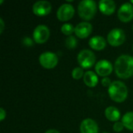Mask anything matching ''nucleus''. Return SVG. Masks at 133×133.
I'll list each match as a JSON object with an SVG mask.
<instances>
[{
	"mask_svg": "<svg viewBox=\"0 0 133 133\" xmlns=\"http://www.w3.org/2000/svg\"><path fill=\"white\" fill-rule=\"evenodd\" d=\"M78 12L79 16L85 20H90L97 12V4L92 0H83L79 3Z\"/></svg>",
	"mask_w": 133,
	"mask_h": 133,
	"instance_id": "7ed1b4c3",
	"label": "nucleus"
},
{
	"mask_svg": "<svg viewBox=\"0 0 133 133\" xmlns=\"http://www.w3.org/2000/svg\"><path fill=\"white\" fill-rule=\"evenodd\" d=\"M0 121L2 122V121H3L4 119H5V116H6V113H5V110L3 109V108H0Z\"/></svg>",
	"mask_w": 133,
	"mask_h": 133,
	"instance_id": "393cba45",
	"label": "nucleus"
},
{
	"mask_svg": "<svg viewBox=\"0 0 133 133\" xmlns=\"http://www.w3.org/2000/svg\"><path fill=\"white\" fill-rule=\"evenodd\" d=\"M83 81L89 87H94L98 83V77L93 71H87L84 73Z\"/></svg>",
	"mask_w": 133,
	"mask_h": 133,
	"instance_id": "dca6fc26",
	"label": "nucleus"
},
{
	"mask_svg": "<svg viewBox=\"0 0 133 133\" xmlns=\"http://www.w3.org/2000/svg\"><path fill=\"white\" fill-rule=\"evenodd\" d=\"M132 28H133V26H132Z\"/></svg>",
	"mask_w": 133,
	"mask_h": 133,
	"instance_id": "c756f323",
	"label": "nucleus"
},
{
	"mask_svg": "<svg viewBox=\"0 0 133 133\" xmlns=\"http://www.w3.org/2000/svg\"><path fill=\"white\" fill-rule=\"evenodd\" d=\"M110 97L117 103L125 101L128 97V89L125 84L121 81H114L108 88Z\"/></svg>",
	"mask_w": 133,
	"mask_h": 133,
	"instance_id": "f03ea898",
	"label": "nucleus"
},
{
	"mask_svg": "<svg viewBox=\"0 0 133 133\" xmlns=\"http://www.w3.org/2000/svg\"><path fill=\"white\" fill-rule=\"evenodd\" d=\"M116 75L121 79H128L133 76V57L128 55L119 56L115 63Z\"/></svg>",
	"mask_w": 133,
	"mask_h": 133,
	"instance_id": "f257e3e1",
	"label": "nucleus"
},
{
	"mask_svg": "<svg viewBox=\"0 0 133 133\" xmlns=\"http://www.w3.org/2000/svg\"><path fill=\"white\" fill-rule=\"evenodd\" d=\"M23 44L26 46H31V45H33V41L30 37H26L23 40Z\"/></svg>",
	"mask_w": 133,
	"mask_h": 133,
	"instance_id": "b1692460",
	"label": "nucleus"
},
{
	"mask_svg": "<svg viewBox=\"0 0 133 133\" xmlns=\"http://www.w3.org/2000/svg\"><path fill=\"white\" fill-rule=\"evenodd\" d=\"M4 28H5V23H4V21L2 18H0V34H2L3 30H4Z\"/></svg>",
	"mask_w": 133,
	"mask_h": 133,
	"instance_id": "a878e982",
	"label": "nucleus"
},
{
	"mask_svg": "<svg viewBox=\"0 0 133 133\" xmlns=\"http://www.w3.org/2000/svg\"><path fill=\"white\" fill-rule=\"evenodd\" d=\"M101 83H102V85L104 86V87H110V86L111 85V83H112V82L111 81V79H109V78H108V77H104L102 80H101Z\"/></svg>",
	"mask_w": 133,
	"mask_h": 133,
	"instance_id": "5701e85b",
	"label": "nucleus"
},
{
	"mask_svg": "<svg viewBox=\"0 0 133 133\" xmlns=\"http://www.w3.org/2000/svg\"><path fill=\"white\" fill-rule=\"evenodd\" d=\"M122 122L127 129L133 131V111H129L125 114L122 117Z\"/></svg>",
	"mask_w": 133,
	"mask_h": 133,
	"instance_id": "a211bd4d",
	"label": "nucleus"
},
{
	"mask_svg": "<svg viewBox=\"0 0 133 133\" xmlns=\"http://www.w3.org/2000/svg\"><path fill=\"white\" fill-rule=\"evenodd\" d=\"M103 133H108V132H103Z\"/></svg>",
	"mask_w": 133,
	"mask_h": 133,
	"instance_id": "c85d7f7f",
	"label": "nucleus"
},
{
	"mask_svg": "<svg viewBox=\"0 0 133 133\" xmlns=\"http://www.w3.org/2000/svg\"><path fill=\"white\" fill-rule=\"evenodd\" d=\"M61 31L62 34L67 36H71V34L75 32V27L71 23H65L61 27Z\"/></svg>",
	"mask_w": 133,
	"mask_h": 133,
	"instance_id": "6ab92c4d",
	"label": "nucleus"
},
{
	"mask_svg": "<svg viewBox=\"0 0 133 133\" xmlns=\"http://www.w3.org/2000/svg\"><path fill=\"white\" fill-rule=\"evenodd\" d=\"M65 46L69 49H73L77 46V40L74 36H69L65 40Z\"/></svg>",
	"mask_w": 133,
	"mask_h": 133,
	"instance_id": "aec40b11",
	"label": "nucleus"
},
{
	"mask_svg": "<svg viewBox=\"0 0 133 133\" xmlns=\"http://www.w3.org/2000/svg\"><path fill=\"white\" fill-rule=\"evenodd\" d=\"M77 60L81 68L89 69L94 65L96 57L93 51L87 49H84L78 54Z\"/></svg>",
	"mask_w": 133,
	"mask_h": 133,
	"instance_id": "20e7f679",
	"label": "nucleus"
},
{
	"mask_svg": "<svg viewBox=\"0 0 133 133\" xmlns=\"http://www.w3.org/2000/svg\"><path fill=\"white\" fill-rule=\"evenodd\" d=\"M95 70L97 75H99L100 76L107 77L112 72L113 66H112V64L109 61L103 59V60L99 61L96 64Z\"/></svg>",
	"mask_w": 133,
	"mask_h": 133,
	"instance_id": "9b49d317",
	"label": "nucleus"
},
{
	"mask_svg": "<svg viewBox=\"0 0 133 133\" xmlns=\"http://www.w3.org/2000/svg\"><path fill=\"white\" fill-rule=\"evenodd\" d=\"M45 133H59V132L55 129H49V130L46 131Z\"/></svg>",
	"mask_w": 133,
	"mask_h": 133,
	"instance_id": "bb28decb",
	"label": "nucleus"
},
{
	"mask_svg": "<svg viewBox=\"0 0 133 133\" xmlns=\"http://www.w3.org/2000/svg\"><path fill=\"white\" fill-rule=\"evenodd\" d=\"M125 41V34L122 29L115 28L111 30L108 34V42L114 47L122 45Z\"/></svg>",
	"mask_w": 133,
	"mask_h": 133,
	"instance_id": "39448f33",
	"label": "nucleus"
},
{
	"mask_svg": "<svg viewBox=\"0 0 133 133\" xmlns=\"http://www.w3.org/2000/svg\"><path fill=\"white\" fill-rule=\"evenodd\" d=\"M124 129V125L122 124V122H117L115 123V125H113V129L115 132H120L123 130Z\"/></svg>",
	"mask_w": 133,
	"mask_h": 133,
	"instance_id": "4be33fe9",
	"label": "nucleus"
},
{
	"mask_svg": "<svg viewBox=\"0 0 133 133\" xmlns=\"http://www.w3.org/2000/svg\"><path fill=\"white\" fill-rule=\"evenodd\" d=\"M39 62L44 68L47 69H51L57 65L58 58L56 54L48 51V52H44L40 55Z\"/></svg>",
	"mask_w": 133,
	"mask_h": 133,
	"instance_id": "423d86ee",
	"label": "nucleus"
},
{
	"mask_svg": "<svg viewBox=\"0 0 133 133\" xmlns=\"http://www.w3.org/2000/svg\"><path fill=\"white\" fill-rule=\"evenodd\" d=\"M90 48L96 51H101L106 47V40L102 36H94L89 41Z\"/></svg>",
	"mask_w": 133,
	"mask_h": 133,
	"instance_id": "2eb2a0df",
	"label": "nucleus"
},
{
	"mask_svg": "<svg viewBox=\"0 0 133 133\" xmlns=\"http://www.w3.org/2000/svg\"><path fill=\"white\" fill-rule=\"evenodd\" d=\"M81 133H98L99 129L97 122L91 118L84 119L80 124Z\"/></svg>",
	"mask_w": 133,
	"mask_h": 133,
	"instance_id": "ddd939ff",
	"label": "nucleus"
},
{
	"mask_svg": "<svg viewBox=\"0 0 133 133\" xmlns=\"http://www.w3.org/2000/svg\"><path fill=\"white\" fill-rule=\"evenodd\" d=\"M131 3H132L133 4V1H131Z\"/></svg>",
	"mask_w": 133,
	"mask_h": 133,
	"instance_id": "cd10ccee",
	"label": "nucleus"
},
{
	"mask_svg": "<svg viewBox=\"0 0 133 133\" xmlns=\"http://www.w3.org/2000/svg\"><path fill=\"white\" fill-rule=\"evenodd\" d=\"M51 11V5L48 1H38L33 5V12L35 15L44 16L49 14Z\"/></svg>",
	"mask_w": 133,
	"mask_h": 133,
	"instance_id": "9d476101",
	"label": "nucleus"
},
{
	"mask_svg": "<svg viewBox=\"0 0 133 133\" xmlns=\"http://www.w3.org/2000/svg\"><path fill=\"white\" fill-rule=\"evenodd\" d=\"M118 19L124 23H128L133 19V5L131 2L122 4L118 12Z\"/></svg>",
	"mask_w": 133,
	"mask_h": 133,
	"instance_id": "6e6552de",
	"label": "nucleus"
},
{
	"mask_svg": "<svg viewBox=\"0 0 133 133\" xmlns=\"http://www.w3.org/2000/svg\"><path fill=\"white\" fill-rule=\"evenodd\" d=\"M99 9L104 15H111L116 9L115 2L112 0H101L99 2Z\"/></svg>",
	"mask_w": 133,
	"mask_h": 133,
	"instance_id": "4468645a",
	"label": "nucleus"
},
{
	"mask_svg": "<svg viewBox=\"0 0 133 133\" xmlns=\"http://www.w3.org/2000/svg\"></svg>",
	"mask_w": 133,
	"mask_h": 133,
	"instance_id": "7c9ffc66",
	"label": "nucleus"
},
{
	"mask_svg": "<svg viewBox=\"0 0 133 133\" xmlns=\"http://www.w3.org/2000/svg\"><path fill=\"white\" fill-rule=\"evenodd\" d=\"M92 25L88 22H81L76 25L75 27V34L76 35L81 38L84 39L90 36L92 32Z\"/></svg>",
	"mask_w": 133,
	"mask_h": 133,
	"instance_id": "f8f14e48",
	"label": "nucleus"
},
{
	"mask_svg": "<svg viewBox=\"0 0 133 133\" xmlns=\"http://www.w3.org/2000/svg\"><path fill=\"white\" fill-rule=\"evenodd\" d=\"M75 14V9L70 4L65 3L62 5L57 12V17L60 21H68L71 19Z\"/></svg>",
	"mask_w": 133,
	"mask_h": 133,
	"instance_id": "1a4fd4ad",
	"label": "nucleus"
},
{
	"mask_svg": "<svg viewBox=\"0 0 133 133\" xmlns=\"http://www.w3.org/2000/svg\"><path fill=\"white\" fill-rule=\"evenodd\" d=\"M105 116L111 122H118L120 118V111L118 108L113 106H110L105 110Z\"/></svg>",
	"mask_w": 133,
	"mask_h": 133,
	"instance_id": "f3484780",
	"label": "nucleus"
},
{
	"mask_svg": "<svg viewBox=\"0 0 133 133\" xmlns=\"http://www.w3.org/2000/svg\"><path fill=\"white\" fill-rule=\"evenodd\" d=\"M50 37V30L45 25H38L34 30L33 37L36 43L44 44Z\"/></svg>",
	"mask_w": 133,
	"mask_h": 133,
	"instance_id": "0eeeda50",
	"label": "nucleus"
},
{
	"mask_svg": "<svg viewBox=\"0 0 133 133\" xmlns=\"http://www.w3.org/2000/svg\"><path fill=\"white\" fill-rule=\"evenodd\" d=\"M72 78L75 79H79L80 78H82L84 76L83 68H81V67L75 68L72 72Z\"/></svg>",
	"mask_w": 133,
	"mask_h": 133,
	"instance_id": "412c9836",
	"label": "nucleus"
}]
</instances>
